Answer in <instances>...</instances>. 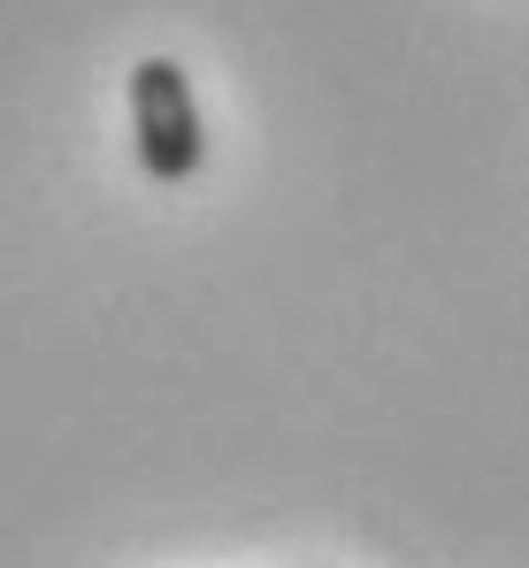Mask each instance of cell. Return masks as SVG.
I'll use <instances>...</instances> for the list:
<instances>
[{"mask_svg":"<svg viewBox=\"0 0 529 568\" xmlns=\"http://www.w3.org/2000/svg\"><path fill=\"white\" fill-rule=\"evenodd\" d=\"M131 139H139V170L154 185H184L207 162V131H200L192 78L176 70L170 54H146L131 70Z\"/></svg>","mask_w":529,"mask_h":568,"instance_id":"6da1fadb","label":"cell"}]
</instances>
